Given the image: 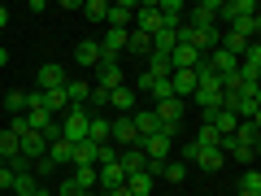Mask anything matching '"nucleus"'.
Instances as JSON below:
<instances>
[{"instance_id":"a18cd8bd","label":"nucleus","mask_w":261,"mask_h":196,"mask_svg":"<svg viewBox=\"0 0 261 196\" xmlns=\"http://www.w3.org/2000/svg\"><path fill=\"white\" fill-rule=\"evenodd\" d=\"M83 196H105V192H83Z\"/></svg>"},{"instance_id":"58836bf2","label":"nucleus","mask_w":261,"mask_h":196,"mask_svg":"<svg viewBox=\"0 0 261 196\" xmlns=\"http://www.w3.org/2000/svg\"><path fill=\"white\" fill-rule=\"evenodd\" d=\"M5 131H9V135H18V140H22V135H27V118H22V113H18V118H9V127H5Z\"/></svg>"},{"instance_id":"a878e982","label":"nucleus","mask_w":261,"mask_h":196,"mask_svg":"<svg viewBox=\"0 0 261 196\" xmlns=\"http://www.w3.org/2000/svg\"><path fill=\"white\" fill-rule=\"evenodd\" d=\"M235 140L248 144V149H257L261 144V122H240V127H235Z\"/></svg>"},{"instance_id":"bb28decb","label":"nucleus","mask_w":261,"mask_h":196,"mask_svg":"<svg viewBox=\"0 0 261 196\" xmlns=\"http://www.w3.org/2000/svg\"><path fill=\"white\" fill-rule=\"evenodd\" d=\"M222 153H218V149H200V153H196V166H200V170H209V175H218V170H222Z\"/></svg>"},{"instance_id":"f03ea898","label":"nucleus","mask_w":261,"mask_h":196,"mask_svg":"<svg viewBox=\"0 0 261 196\" xmlns=\"http://www.w3.org/2000/svg\"><path fill=\"white\" fill-rule=\"evenodd\" d=\"M109 144L113 149H140V135H135V122L130 118H109Z\"/></svg>"},{"instance_id":"79ce46f5","label":"nucleus","mask_w":261,"mask_h":196,"mask_svg":"<svg viewBox=\"0 0 261 196\" xmlns=\"http://www.w3.org/2000/svg\"><path fill=\"white\" fill-rule=\"evenodd\" d=\"M0 187H13V170L9 166H0Z\"/></svg>"},{"instance_id":"a211bd4d","label":"nucleus","mask_w":261,"mask_h":196,"mask_svg":"<svg viewBox=\"0 0 261 196\" xmlns=\"http://www.w3.org/2000/svg\"><path fill=\"white\" fill-rule=\"evenodd\" d=\"M122 183H126V175H122L118 161H109V166H96V187H105V192H109V187H122Z\"/></svg>"},{"instance_id":"dca6fc26","label":"nucleus","mask_w":261,"mask_h":196,"mask_svg":"<svg viewBox=\"0 0 261 196\" xmlns=\"http://www.w3.org/2000/svg\"><path fill=\"white\" fill-rule=\"evenodd\" d=\"M170 92H174L178 101H187V96L196 92V70H174V75H170Z\"/></svg>"},{"instance_id":"f704fd0d","label":"nucleus","mask_w":261,"mask_h":196,"mask_svg":"<svg viewBox=\"0 0 261 196\" xmlns=\"http://www.w3.org/2000/svg\"><path fill=\"white\" fill-rule=\"evenodd\" d=\"M74 183L83 192H96V166H74Z\"/></svg>"},{"instance_id":"412c9836","label":"nucleus","mask_w":261,"mask_h":196,"mask_svg":"<svg viewBox=\"0 0 261 196\" xmlns=\"http://www.w3.org/2000/svg\"><path fill=\"white\" fill-rule=\"evenodd\" d=\"M74 61L79 65H100V44H96V39H79L74 44Z\"/></svg>"},{"instance_id":"c85d7f7f","label":"nucleus","mask_w":261,"mask_h":196,"mask_svg":"<svg viewBox=\"0 0 261 196\" xmlns=\"http://www.w3.org/2000/svg\"><path fill=\"white\" fill-rule=\"evenodd\" d=\"M126 53H144V57H148V53H152V39L144 35V31L130 27V31H126Z\"/></svg>"},{"instance_id":"4c0bfd02","label":"nucleus","mask_w":261,"mask_h":196,"mask_svg":"<svg viewBox=\"0 0 261 196\" xmlns=\"http://www.w3.org/2000/svg\"><path fill=\"white\" fill-rule=\"evenodd\" d=\"M53 196H83V187L74 183V179H65V183H57V192Z\"/></svg>"},{"instance_id":"6e6552de","label":"nucleus","mask_w":261,"mask_h":196,"mask_svg":"<svg viewBox=\"0 0 261 196\" xmlns=\"http://www.w3.org/2000/svg\"><path fill=\"white\" fill-rule=\"evenodd\" d=\"M122 83H126V75H122L118 61H100V65H96V87L113 92V87H122Z\"/></svg>"},{"instance_id":"4be33fe9","label":"nucleus","mask_w":261,"mask_h":196,"mask_svg":"<svg viewBox=\"0 0 261 196\" xmlns=\"http://www.w3.org/2000/svg\"><path fill=\"white\" fill-rule=\"evenodd\" d=\"M226 31H235V35H244L248 44H257V31H261V13H248V18H240L235 27H226Z\"/></svg>"},{"instance_id":"aec40b11","label":"nucleus","mask_w":261,"mask_h":196,"mask_svg":"<svg viewBox=\"0 0 261 196\" xmlns=\"http://www.w3.org/2000/svg\"><path fill=\"white\" fill-rule=\"evenodd\" d=\"M148 79H170L174 75V65H170V53H148Z\"/></svg>"},{"instance_id":"49530a36","label":"nucleus","mask_w":261,"mask_h":196,"mask_svg":"<svg viewBox=\"0 0 261 196\" xmlns=\"http://www.w3.org/2000/svg\"><path fill=\"white\" fill-rule=\"evenodd\" d=\"M0 118H5V105H0Z\"/></svg>"},{"instance_id":"4468645a","label":"nucleus","mask_w":261,"mask_h":196,"mask_svg":"<svg viewBox=\"0 0 261 196\" xmlns=\"http://www.w3.org/2000/svg\"><path fill=\"white\" fill-rule=\"evenodd\" d=\"M44 157L53 161V166H70V161H74V144L57 135V140H48V153H44Z\"/></svg>"},{"instance_id":"ddd939ff","label":"nucleus","mask_w":261,"mask_h":196,"mask_svg":"<svg viewBox=\"0 0 261 196\" xmlns=\"http://www.w3.org/2000/svg\"><path fill=\"white\" fill-rule=\"evenodd\" d=\"M170 65H174V70H196V65H200V53H196V48H187L183 39H178V44L170 48Z\"/></svg>"},{"instance_id":"cd10ccee","label":"nucleus","mask_w":261,"mask_h":196,"mask_svg":"<svg viewBox=\"0 0 261 196\" xmlns=\"http://www.w3.org/2000/svg\"><path fill=\"white\" fill-rule=\"evenodd\" d=\"M79 13H83L87 22H105L109 18V0H87V5H79Z\"/></svg>"},{"instance_id":"a19ab883","label":"nucleus","mask_w":261,"mask_h":196,"mask_svg":"<svg viewBox=\"0 0 261 196\" xmlns=\"http://www.w3.org/2000/svg\"><path fill=\"white\" fill-rule=\"evenodd\" d=\"M196 153H200V149H196V140H187L183 144V166H187V161H196Z\"/></svg>"},{"instance_id":"6ab92c4d","label":"nucleus","mask_w":261,"mask_h":196,"mask_svg":"<svg viewBox=\"0 0 261 196\" xmlns=\"http://www.w3.org/2000/svg\"><path fill=\"white\" fill-rule=\"evenodd\" d=\"M96 161H100V144L79 140V144H74V161H70V166H96Z\"/></svg>"},{"instance_id":"f3484780","label":"nucleus","mask_w":261,"mask_h":196,"mask_svg":"<svg viewBox=\"0 0 261 196\" xmlns=\"http://www.w3.org/2000/svg\"><path fill=\"white\" fill-rule=\"evenodd\" d=\"M205 122L218 131V135H235V127H240V118H235L231 109H214V113H205Z\"/></svg>"},{"instance_id":"e433bc0d","label":"nucleus","mask_w":261,"mask_h":196,"mask_svg":"<svg viewBox=\"0 0 261 196\" xmlns=\"http://www.w3.org/2000/svg\"><path fill=\"white\" fill-rule=\"evenodd\" d=\"M87 105H92V113H105V109H109V92L92 83V96H87Z\"/></svg>"},{"instance_id":"72a5a7b5","label":"nucleus","mask_w":261,"mask_h":196,"mask_svg":"<svg viewBox=\"0 0 261 196\" xmlns=\"http://www.w3.org/2000/svg\"><path fill=\"white\" fill-rule=\"evenodd\" d=\"M218 140H222V135H218L209 122H200V131H196V149H218Z\"/></svg>"},{"instance_id":"39448f33","label":"nucleus","mask_w":261,"mask_h":196,"mask_svg":"<svg viewBox=\"0 0 261 196\" xmlns=\"http://www.w3.org/2000/svg\"><path fill=\"white\" fill-rule=\"evenodd\" d=\"M109 109H113V113H122V118H130V113L140 109V92H135L130 83L113 87V92H109Z\"/></svg>"},{"instance_id":"37998d69","label":"nucleus","mask_w":261,"mask_h":196,"mask_svg":"<svg viewBox=\"0 0 261 196\" xmlns=\"http://www.w3.org/2000/svg\"><path fill=\"white\" fill-rule=\"evenodd\" d=\"M5 65H9V48L0 44V70H5Z\"/></svg>"},{"instance_id":"c9c22d12","label":"nucleus","mask_w":261,"mask_h":196,"mask_svg":"<svg viewBox=\"0 0 261 196\" xmlns=\"http://www.w3.org/2000/svg\"><path fill=\"white\" fill-rule=\"evenodd\" d=\"M161 179H166V183H183L187 166H183V161H166V166H161Z\"/></svg>"},{"instance_id":"0eeeda50","label":"nucleus","mask_w":261,"mask_h":196,"mask_svg":"<svg viewBox=\"0 0 261 196\" xmlns=\"http://www.w3.org/2000/svg\"><path fill=\"white\" fill-rule=\"evenodd\" d=\"M187 13V27H218V0H200V5H192V9H183Z\"/></svg>"},{"instance_id":"393cba45","label":"nucleus","mask_w":261,"mask_h":196,"mask_svg":"<svg viewBox=\"0 0 261 196\" xmlns=\"http://www.w3.org/2000/svg\"><path fill=\"white\" fill-rule=\"evenodd\" d=\"M39 187H44V183H39V179L27 170V175H13V187H9V192H13V196H35Z\"/></svg>"},{"instance_id":"20e7f679","label":"nucleus","mask_w":261,"mask_h":196,"mask_svg":"<svg viewBox=\"0 0 261 196\" xmlns=\"http://www.w3.org/2000/svg\"><path fill=\"white\" fill-rule=\"evenodd\" d=\"M135 31H144V35H157L161 31V13H157V0H144V5H135V22H130Z\"/></svg>"},{"instance_id":"2f4dec72","label":"nucleus","mask_w":261,"mask_h":196,"mask_svg":"<svg viewBox=\"0 0 261 196\" xmlns=\"http://www.w3.org/2000/svg\"><path fill=\"white\" fill-rule=\"evenodd\" d=\"M18 135H9V131H5V127H0V161H13V157H18Z\"/></svg>"},{"instance_id":"c03bdc74","label":"nucleus","mask_w":261,"mask_h":196,"mask_svg":"<svg viewBox=\"0 0 261 196\" xmlns=\"http://www.w3.org/2000/svg\"><path fill=\"white\" fill-rule=\"evenodd\" d=\"M105 196H130V192H126V187H109V192H105Z\"/></svg>"},{"instance_id":"f257e3e1","label":"nucleus","mask_w":261,"mask_h":196,"mask_svg":"<svg viewBox=\"0 0 261 196\" xmlns=\"http://www.w3.org/2000/svg\"><path fill=\"white\" fill-rule=\"evenodd\" d=\"M87 122H92V109H87V105H70V109L61 113V122H57V135L70 140V144H79V140H87Z\"/></svg>"},{"instance_id":"7ed1b4c3","label":"nucleus","mask_w":261,"mask_h":196,"mask_svg":"<svg viewBox=\"0 0 261 196\" xmlns=\"http://www.w3.org/2000/svg\"><path fill=\"white\" fill-rule=\"evenodd\" d=\"M248 13H261L257 0H218V22H226V27H235V22L248 18Z\"/></svg>"},{"instance_id":"9b49d317","label":"nucleus","mask_w":261,"mask_h":196,"mask_svg":"<svg viewBox=\"0 0 261 196\" xmlns=\"http://www.w3.org/2000/svg\"><path fill=\"white\" fill-rule=\"evenodd\" d=\"M130 122H135V135H140V140H148V135H157V131H161V118L152 109H135V113H130Z\"/></svg>"},{"instance_id":"423d86ee","label":"nucleus","mask_w":261,"mask_h":196,"mask_svg":"<svg viewBox=\"0 0 261 196\" xmlns=\"http://www.w3.org/2000/svg\"><path fill=\"white\" fill-rule=\"evenodd\" d=\"M192 101L200 105V113H214V109H222V83H196V92H192Z\"/></svg>"},{"instance_id":"473e14b6","label":"nucleus","mask_w":261,"mask_h":196,"mask_svg":"<svg viewBox=\"0 0 261 196\" xmlns=\"http://www.w3.org/2000/svg\"><path fill=\"white\" fill-rule=\"evenodd\" d=\"M174 44H178V31H166V27H161L157 35H152V53H170Z\"/></svg>"},{"instance_id":"2eb2a0df","label":"nucleus","mask_w":261,"mask_h":196,"mask_svg":"<svg viewBox=\"0 0 261 196\" xmlns=\"http://www.w3.org/2000/svg\"><path fill=\"white\" fill-rule=\"evenodd\" d=\"M118 166H122V175H140V170H148V157H144V149H122Z\"/></svg>"},{"instance_id":"5701e85b","label":"nucleus","mask_w":261,"mask_h":196,"mask_svg":"<svg viewBox=\"0 0 261 196\" xmlns=\"http://www.w3.org/2000/svg\"><path fill=\"white\" fill-rule=\"evenodd\" d=\"M87 140H92V144H109V118H105V113H92V122H87Z\"/></svg>"},{"instance_id":"7c9ffc66","label":"nucleus","mask_w":261,"mask_h":196,"mask_svg":"<svg viewBox=\"0 0 261 196\" xmlns=\"http://www.w3.org/2000/svg\"><path fill=\"white\" fill-rule=\"evenodd\" d=\"M240 196H261V175H257V166L244 170V179H240Z\"/></svg>"},{"instance_id":"b1692460","label":"nucleus","mask_w":261,"mask_h":196,"mask_svg":"<svg viewBox=\"0 0 261 196\" xmlns=\"http://www.w3.org/2000/svg\"><path fill=\"white\" fill-rule=\"evenodd\" d=\"M0 105H5V118H18L27 113V92H0Z\"/></svg>"},{"instance_id":"ea45409f","label":"nucleus","mask_w":261,"mask_h":196,"mask_svg":"<svg viewBox=\"0 0 261 196\" xmlns=\"http://www.w3.org/2000/svg\"><path fill=\"white\" fill-rule=\"evenodd\" d=\"M109 161H118V149H113V144H100V161H96V166H109Z\"/></svg>"},{"instance_id":"c756f323","label":"nucleus","mask_w":261,"mask_h":196,"mask_svg":"<svg viewBox=\"0 0 261 196\" xmlns=\"http://www.w3.org/2000/svg\"><path fill=\"white\" fill-rule=\"evenodd\" d=\"M44 109L53 113V118H61V113L70 109V101H65V92H61V87H57V92H44Z\"/></svg>"},{"instance_id":"f8f14e48","label":"nucleus","mask_w":261,"mask_h":196,"mask_svg":"<svg viewBox=\"0 0 261 196\" xmlns=\"http://www.w3.org/2000/svg\"><path fill=\"white\" fill-rule=\"evenodd\" d=\"M109 27H122V31H130V22H135V0H118V5H109Z\"/></svg>"},{"instance_id":"9d476101","label":"nucleus","mask_w":261,"mask_h":196,"mask_svg":"<svg viewBox=\"0 0 261 196\" xmlns=\"http://www.w3.org/2000/svg\"><path fill=\"white\" fill-rule=\"evenodd\" d=\"M18 149H22V157H27V161H39V157L48 153V135H39V131H27V135L18 140Z\"/></svg>"},{"instance_id":"1a4fd4ad","label":"nucleus","mask_w":261,"mask_h":196,"mask_svg":"<svg viewBox=\"0 0 261 196\" xmlns=\"http://www.w3.org/2000/svg\"><path fill=\"white\" fill-rule=\"evenodd\" d=\"M57 87H65V65L44 61L39 65V92H57Z\"/></svg>"}]
</instances>
